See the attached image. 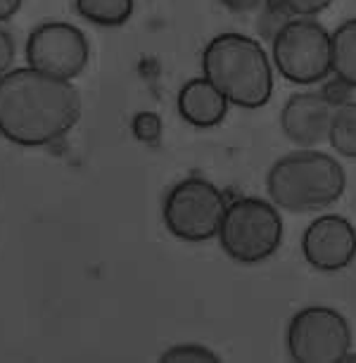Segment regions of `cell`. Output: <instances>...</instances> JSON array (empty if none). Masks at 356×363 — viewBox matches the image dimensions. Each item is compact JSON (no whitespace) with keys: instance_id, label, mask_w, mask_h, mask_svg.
Returning a JSON list of instances; mask_svg holds the SVG:
<instances>
[{"instance_id":"obj_1","label":"cell","mask_w":356,"mask_h":363,"mask_svg":"<svg viewBox=\"0 0 356 363\" xmlns=\"http://www.w3.org/2000/svg\"><path fill=\"white\" fill-rule=\"evenodd\" d=\"M81 119V95L72 81L33 67L0 77V135L19 147H45L62 140Z\"/></svg>"},{"instance_id":"obj_2","label":"cell","mask_w":356,"mask_h":363,"mask_svg":"<svg viewBox=\"0 0 356 363\" xmlns=\"http://www.w3.org/2000/svg\"><path fill=\"white\" fill-rule=\"evenodd\" d=\"M202 77H207L230 105L259 109L273 95V65L264 45L245 33H218L204 45Z\"/></svg>"},{"instance_id":"obj_3","label":"cell","mask_w":356,"mask_h":363,"mask_svg":"<svg viewBox=\"0 0 356 363\" xmlns=\"http://www.w3.org/2000/svg\"><path fill=\"white\" fill-rule=\"evenodd\" d=\"M347 188V174L335 157L316 147H299L273 162L266 190L278 209L292 214L321 211L338 202Z\"/></svg>"},{"instance_id":"obj_4","label":"cell","mask_w":356,"mask_h":363,"mask_svg":"<svg viewBox=\"0 0 356 363\" xmlns=\"http://www.w3.org/2000/svg\"><path fill=\"white\" fill-rule=\"evenodd\" d=\"M216 238L233 262L262 264L276 255L283 242V218L269 200L238 197L226 207Z\"/></svg>"},{"instance_id":"obj_5","label":"cell","mask_w":356,"mask_h":363,"mask_svg":"<svg viewBox=\"0 0 356 363\" xmlns=\"http://www.w3.org/2000/svg\"><path fill=\"white\" fill-rule=\"evenodd\" d=\"M273 67L290 84H321L333 74L330 31L313 17H294L271 40Z\"/></svg>"},{"instance_id":"obj_6","label":"cell","mask_w":356,"mask_h":363,"mask_svg":"<svg viewBox=\"0 0 356 363\" xmlns=\"http://www.w3.org/2000/svg\"><path fill=\"white\" fill-rule=\"evenodd\" d=\"M226 195L214 183L200 176H190L178 181L164 197V225L174 238L183 242H207L218 235L223 214Z\"/></svg>"},{"instance_id":"obj_7","label":"cell","mask_w":356,"mask_h":363,"mask_svg":"<svg viewBox=\"0 0 356 363\" xmlns=\"http://www.w3.org/2000/svg\"><path fill=\"white\" fill-rule=\"evenodd\" d=\"M285 345L294 363H342L352 352V328L338 309L304 306L287 323Z\"/></svg>"},{"instance_id":"obj_8","label":"cell","mask_w":356,"mask_h":363,"mask_svg":"<svg viewBox=\"0 0 356 363\" xmlns=\"http://www.w3.org/2000/svg\"><path fill=\"white\" fill-rule=\"evenodd\" d=\"M91 45L86 33L67 22L38 24L26 40V62L55 79L74 81L88 67Z\"/></svg>"},{"instance_id":"obj_9","label":"cell","mask_w":356,"mask_h":363,"mask_svg":"<svg viewBox=\"0 0 356 363\" xmlns=\"http://www.w3.org/2000/svg\"><path fill=\"white\" fill-rule=\"evenodd\" d=\"M302 257L311 269L335 273L356 259V228L340 214H323L306 225L302 235Z\"/></svg>"},{"instance_id":"obj_10","label":"cell","mask_w":356,"mask_h":363,"mask_svg":"<svg viewBox=\"0 0 356 363\" xmlns=\"http://www.w3.org/2000/svg\"><path fill=\"white\" fill-rule=\"evenodd\" d=\"M333 109L321 91H302L287 98L280 112V128L297 147H318L328 143Z\"/></svg>"},{"instance_id":"obj_11","label":"cell","mask_w":356,"mask_h":363,"mask_svg":"<svg viewBox=\"0 0 356 363\" xmlns=\"http://www.w3.org/2000/svg\"><path fill=\"white\" fill-rule=\"evenodd\" d=\"M176 107L186 124L195 128H214L228 116L230 102L207 77H197L181 86Z\"/></svg>"},{"instance_id":"obj_12","label":"cell","mask_w":356,"mask_h":363,"mask_svg":"<svg viewBox=\"0 0 356 363\" xmlns=\"http://www.w3.org/2000/svg\"><path fill=\"white\" fill-rule=\"evenodd\" d=\"M333 40V74L356 91V17L342 22L330 31Z\"/></svg>"},{"instance_id":"obj_13","label":"cell","mask_w":356,"mask_h":363,"mask_svg":"<svg viewBox=\"0 0 356 363\" xmlns=\"http://www.w3.org/2000/svg\"><path fill=\"white\" fill-rule=\"evenodd\" d=\"M74 8L86 22L105 29L124 26L133 17V0H74Z\"/></svg>"},{"instance_id":"obj_14","label":"cell","mask_w":356,"mask_h":363,"mask_svg":"<svg viewBox=\"0 0 356 363\" xmlns=\"http://www.w3.org/2000/svg\"><path fill=\"white\" fill-rule=\"evenodd\" d=\"M328 143L338 155L356 160V100L335 105Z\"/></svg>"},{"instance_id":"obj_15","label":"cell","mask_w":356,"mask_h":363,"mask_svg":"<svg viewBox=\"0 0 356 363\" xmlns=\"http://www.w3.org/2000/svg\"><path fill=\"white\" fill-rule=\"evenodd\" d=\"M294 15L292 10L287 8L285 0H264L262 8H259V36L266 38L271 43L276 38V33L283 29L287 22H292Z\"/></svg>"},{"instance_id":"obj_16","label":"cell","mask_w":356,"mask_h":363,"mask_svg":"<svg viewBox=\"0 0 356 363\" xmlns=\"http://www.w3.org/2000/svg\"><path fill=\"white\" fill-rule=\"evenodd\" d=\"M162 363H218L221 359L202 345H176L162 354Z\"/></svg>"},{"instance_id":"obj_17","label":"cell","mask_w":356,"mask_h":363,"mask_svg":"<svg viewBox=\"0 0 356 363\" xmlns=\"http://www.w3.org/2000/svg\"><path fill=\"white\" fill-rule=\"evenodd\" d=\"M162 116L157 112H150V109H145V112H138L133 116L131 121V133L135 140L145 143V145H157L162 138Z\"/></svg>"},{"instance_id":"obj_18","label":"cell","mask_w":356,"mask_h":363,"mask_svg":"<svg viewBox=\"0 0 356 363\" xmlns=\"http://www.w3.org/2000/svg\"><path fill=\"white\" fill-rule=\"evenodd\" d=\"M15 57H17L15 36L0 24V77H5L15 67Z\"/></svg>"},{"instance_id":"obj_19","label":"cell","mask_w":356,"mask_h":363,"mask_svg":"<svg viewBox=\"0 0 356 363\" xmlns=\"http://www.w3.org/2000/svg\"><path fill=\"white\" fill-rule=\"evenodd\" d=\"M352 91L354 88L345 84L342 79L333 77L330 81H326L323 88H321V93H323V98L330 102V105H342V102L352 100Z\"/></svg>"},{"instance_id":"obj_20","label":"cell","mask_w":356,"mask_h":363,"mask_svg":"<svg viewBox=\"0 0 356 363\" xmlns=\"http://www.w3.org/2000/svg\"><path fill=\"white\" fill-rule=\"evenodd\" d=\"M294 17H316L333 5V0H285Z\"/></svg>"},{"instance_id":"obj_21","label":"cell","mask_w":356,"mask_h":363,"mask_svg":"<svg viewBox=\"0 0 356 363\" xmlns=\"http://www.w3.org/2000/svg\"><path fill=\"white\" fill-rule=\"evenodd\" d=\"M264 0H221V5L233 15H250L262 8Z\"/></svg>"},{"instance_id":"obj_22","label":"cell","mask_w":356,"mask_h":363,"mask_svg":"<svg viewBox=\"0 0 356 363\" xmlns=\"http://www.w3.org/2000/svg\"><path fill=\"white\" fill-rule=\"evenodd\" d=\"M19 8H22V0H0V24L8 22L10 17H15Z\"/></svg>"},{"instance_id":"obj_23","label":"cell","mask_w":356,"mask_h":363,"mask_svg":"<svg viewBox=\"0 0 356 363\" xmlns=\"http://www.w3.org/2000/svg\"><path fill=\"white\" fill-rule=\"evenodd\" d=\"M342 363H356V354H354V352H349V354L345 356V361H342Z\"/></svg>"}]
</instances>
